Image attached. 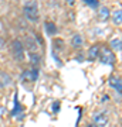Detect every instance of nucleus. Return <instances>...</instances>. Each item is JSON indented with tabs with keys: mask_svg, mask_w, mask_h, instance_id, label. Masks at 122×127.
Returning a JSON list of instances; mask_svg holds the SVG:
<instances>
[{
	"mask_svg": "<svg viewBox=\"0 0 122 127\" xmlns=\"http://www.w3.org/2000/svg\"><path fill=\"white\" fill-rule=\"evenodd\" d=\"M23 14H24V17L27 18L28 21H31V23H37V21L40 20L38 3L34 1V0L26 1V3L23 4Z\"/></svg>",
	"mask_w": 122,
	"mask_h": 127,
	"instance_id": "obj_1",
	"label": "nucleus"
},
{
	"mask_svg": "<svg viewBox=\"0 0 122 127\" xmlns=\"http://www.w3.org/2000/svg\"><path fill=\"white\" fill-rule=\"evenodd\" d=\"M100 61L104 65H109V66H114L115 65V61H117V57L114 54V51H111L109 47H101L100 48Z\"/></svg>",
	"mask_w": 122,
	"mask_h": 127,
	"instance_id": "obj_2",
	"label": "nucleus"
},
{
	"mask_svg": "<svg viewBox=\"0 0 122 127\" xmlns=\"http://www.w3.org/2000/svg\"><path fill=\"white\" fill-rule=\"evenodd\" d=\"M10 52H11V57L16 62L24 61V47H23V42L20 40H14L10 44Z\"/></svg>",
	"mask_w": 122,
	"mask_h": 127,
	"instance_id": "obj_3",
	"label": "nucleus"
},
{
	"mask_svg": "<svg viewBox=\"0 0 122 127\" xmlns=\"http://www.w3.org/2000/svg\"><path fill=\"white\" fill-rule=\"evenodd\" d=\"M38 73H40V69H38V68L24 69V71L20 73V81H21V82H30V83H33V82L37 81Z\"/></svg>",
	"mask_w": 122,
	"mask_h": 127,
	"instance_id": "obj_4",
	"label": "nucleus"
},
{
	"mask_svg": "<svg viewBox=\"0 0 122 127\" xmlns=\"http://www.w3.org/2000/svg\"><path fill=\"white\" fill-rule=\"evenodd\" d=\"M92 120L97 127H107L109 123V116L107 112H95L92 114Z\"/></svg>",
	"mask_w": 122,
	"mask_h": 127,
	"instance_id": "obj_5",
	"label": "nucleus"
},
{
	"mask_svg": "<svg viewBox=\"0 0 122 127\" xmlns=\"http://www.w3.org/2000/svg\"><path fill=\"white\" fill-rule=\"evenodd\" d=\"M23 47H26V50L28 51V54H31V52H37V50H38V44H37V40L36 37L33 38L31 35H26L24 37V44H23Z\"/></svg>",
	"mask_w": 122,
	"mask_h": 127,
	"instance_id": "obj_6",
	"label": "nucleus"
},
{
	"mask_svg": "<svg viewBox=\"0 0 122 127\" xmlns=\"http://www.w3.org/2000/svg\"><path fill=\"white\" fill-rule=\"evenodd\" d=\"M23 113H24V107H23L21 104H20V102H18V92L16 91L14 92V107H13V110H11V116H13V117L21 119Z\"/></svg>",
	"mask_w": 122,
	"mask_h": 127,
	"instance_id": "obj_7",
	"label": "nucleus"
},
{
	"mask_svg": "<svg viewBox=\"0 0 122 127\" xmlns=\"http://www.w3.org/2000/svg\"><path fill=\"white\" fill-rule=\"evenodd\" d=\"M13 83V78L6 71H0V89H6Z\"/></svg>",
	"mask_w": 122,
	"mask_h": 127,
	"instance_id": "obj_8",
	"label": "nucleus"
},
{
	"mask_svg": "<svg viewBox=\"0 0 122 127\" xmlns=\"http://www.w3.org/2000/svg\"><path fill=\"white\" fill-rule=\"evenodd\" d=\"M109 86L112 88L114 91L117 92L118 95H121V92H122V82H121V78L119 76H115V75H112V76L109 78Z\"/></svg>",
	"mask_w": 122,
	"mask_h": 127,
	"instance_id": "obj_9",
	"label": "nucleus"
},
{
	"mask_svg": "<svg viewBox=\"0 0 122 127\" xmlns=\"http://www.w3.org/2000/svg\"><path fill=\"white\" fill-rule=\"evenodd\" d=\"M100 48H101V45H98V44L91 45L90 50H88V54H87V59H88V61H95V59H98V57H100Z\"/></svg>",
	"mask_w": 122,
	"mask_h": 127,
	"instance_id": "obj_10",
	"label": "nucleus"
},
{
	"mask_svg": "<svg viewBox=\"0 0 122 127\" xmlns=\"http://www.w3.org/2000/svg\"><path fill=\"white\" fill-rule=\"evenodd\" d=\"M109 17H111L109 9L107 6H101L100 9H98V18H100L101 21H107V20H109Z\"/></svg>",
	"mask_w": 122,
	"mask_h": 127,
	"instance_id": "obj_11",
	"label": "nucleus"
},
{
	"mask_svg": "<svg viewBox=\"0 0 122 127\" xmlns=\"http://www.w3.org/2000/svg\"><path fill=\"white\" fill-rule=\"evenodd\" d=\"M71 45H72V48H75V50L81 48V47L84 45V37H82L81 34H74L72 38H71Z\"/></svg>",
	"mask_w": 122,
	"mask_h": 127,
	"instance_id": "obj_12",
	"label": "nucleus"
},
{
	"mask_svg": "<svg viewBox=\"0 0 122 127\" xmlns=\"http://www.w3.org/2000/svg\"><path fill=\"white\" fill-rule=\"evenodd\" d=\"M30 57V65H31V68H38L41 64V55L38 52H31V54H28Z\"/></svg>",
	"mask_w": 122,
	"mask_h": 127,
	"instance_id": "obj_13",
	"label": "nucleus"
},
{
	"mask_svg": "<svg viewBox=\"0 0 122 127\" xmlns=\"http://www.w3.org/2000/svg\"><path fill=\"white\" fill-rule=\"evenodd\" d=\"M64 47H65V42H64V40H61V38H54V41H53V52H61V51H64Z\"/></svg>",
	"mask_w": 122,
	"mask_h": 127,
	"instance_id": "obj_14",
	"label": "nucleus"
},
{
	"mask_svg": "<svg viewBox=\"0 0 122 127\" xmlns=\"http://www.w3.org/2000/svg\"><path fill=\"white\" fill-rule=\"evenodd\" d=\"M44 28H45L47 35H55V34H57V31H58L57 26H55L53 21H45V23H44Z\"/></svg>",
	"mask_w": 122,
	"mask_h": 127,
	"instance_id": "obj_15",
	"label": "nucleus"
},
{
	"mask_svg": "<svg viewBox=\"0 0 122 127\" xmlns=\"http://www.w3.org/2000/svg\"><path fill=\"white\" fill-rule=\"evenodd\" d=\"M109 48H111V51H118L119 52L122 50V40L119 37L112 38V40L109 41Z\"/></svg>",
	"mask_w": 122,
	"mask_h": 127,
	"instance_id": "obj_16",
	"label": "nucleus"
},
{
	"mask_svg": "<svg viewBox=\"0 0 122 127\" xmlns=\"http://www.w3.org/2000/svg\"><path fill=\"white\" fill-rule=\"evenodd\" d=\"M111 17H112V23L115 24V26H121L122 24V11L121 9L115 10L114 13H111Z\"/></svg>",
	"mask_w": 122,
	"mask_h": 127,
	"instance_id": "obj_17",
	"label": "nucleus"
},
{
	"mask_svg": "<svg viewBox=\"0 0 122 127\" xmlns=\"http://www.w3.org/2000/svg\"><path fill=\"white\" fill-rule=\"evenodd\" d=\"M60 109H61V102L60 100H55L54 103H53V106H51V110H53L54 114H57L60 112Z\"/></svg>",
	"mask_w": 122,
	"mask_h": 127,
	"instance_id": "obj_18",
	"label": "nucleus"
},
{
	"mask_svg": "<svg viewBox=\"0 0 122 127\" xmlns=\"http://www.w3.org/2000/svg\"><path fill=\"white\" fill-rule=\"evenodd\" d=\"M87 6H90L91 9H97L98 6H100V1H97V0H85L84 1Z\"/></svg>",
	"mask_w": 122,
	"mask_h": 127,
	"instance_id": "obj_19",
	"label": "nucleus"
},
{
	"mask_svg": "<svg viewBox=\"0 0 122 127\" xmlns=\"http://www.w3.org/2000/svg\"><path fill=\"white\" fill-rule=\"evenodd\" d=\"M51 55H53V58H54L55 64H57V65H58V66H61V65H63V61H61V59H60L58 54H55V52H53V51H51Z\"/></svg>",
	"mask_w": 122,
	"mask_h": 127,
	"instance_id": "obj_20",
	"label": "nucleus"
},
{
	"mask_svg": "<svg viewBox=\"0 0 122 127\" xmlns=\"http://www.w3.org/2000/svg\"><path fill=\"white\" fill-rule=\"evenodd\" d=\"M4 47H6V40L3 37H0V50H3Z\"/></svg>",
	"mask_w": 122,
	"mask_h": 127,
	"instance_id": "obj_21",
	"label": "nucleus"
},
{
	"mask_svg": "<svg viewBox=\"0 0 122 127\" xmlns=\"http://www.w3.org/2000/svg\"><path fill=\"white\" fill-rule=\"evenodd\" d=\"M77 61H84V55H77Z\"/></svg>",
	"mask_w": 122,
	"mask_h": 127,
	"instance_id": "obj_22",
	"label": "nucleus"
},
{
	"mask_svg": "<svg viewBox=\"0 0 122 127\" xmlns=\"http://www.w3.org/2000/svg\"><path fill=\"white\" fill-rule=\"evenodd\" d=\"M108 99H109V97L105 95V96H102V99H101V100H102V102H105V100H108Z\"/></svg>",
	"mask_w": 122,
	"mask_h": 127,
	"instance_id": "obj_23",
	"label": "nucleus"
},
{
	"mask_svg": "<svg viewBox=\"0 0 122 127\" xmlns=\"http://www.w3.org/2000/svg\"><path fill=\"white\" fill-rule=\"evenodd\" d=\"M87 127H97L95 124H92V123H90V124H87Z\"/></svg>",
	"mask_w": 122,
	"mask_h": 127,
	"instance_id": "obj_24",
	"label": "nucleus"
}]
</instances>
